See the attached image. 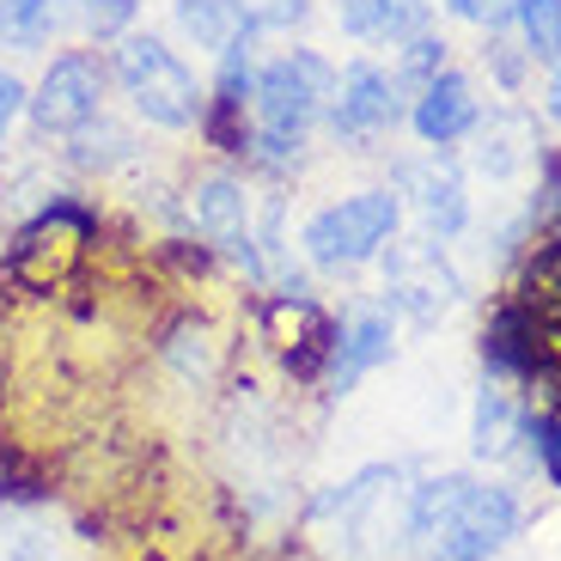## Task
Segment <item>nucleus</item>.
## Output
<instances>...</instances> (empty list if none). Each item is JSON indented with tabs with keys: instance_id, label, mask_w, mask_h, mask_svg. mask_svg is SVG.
<instances>
[{
	"instance_id": "f257e3e1",
	"label": "nucleus",
	"mask_w": 561,
	"mask_h": 561,
	"mask_svg": "<svg viewBox=\"0 0 561 561\" xmlns=\"http://www.w3.org/2000/svg\"><path fill=\"white\" fill-rule=\"evenodd\" d=\"M336 99V73L330 61L311 56V49H287L280 61H268L256 73V140L251 153L268 165H294L299 147H306V128L323 116V104Z\"/></svg>"
},
{
	"instance_id": "f03ea898",
	"label": "nucleus",
	"mask_w": 561,
	"mask_h": 561,
	"mask_svg": "<svg viewBox=\"0 0 561 561\" xmlns=\"http://www.w3.org/2000/svg\"><path fill=\"white\" fill-rule=\"evenodd\" d=\"M111 68H116V85L128 92V104L153 128H196L202 111H208V92L196 85V73L183 68V56L165 49L159 37H123Z\"/></svg>"
},
{
	"instance_id": "7ed1b4c3",
	"label": "nucleus",
	"mask_w": 561,
	"mask_h": 561,
	"mask_svg": "<svg viewBox=\"0 0 561 561\" xmlns=\"http://www.w3.org/2000/svg\"><path fill=\"white\" fill-rule=\"evenodd\" d=\"M92 239H99L92 208H80V202H49V208L13 239L7 275H13L19 287H31V294H49V287H61V280L80 268V256Z\"/></svg>"
},
{
	"instance_id": "20e7f679",
	"label": "nucleus",
	"mask_w": 561,
	"mask_h": 561,
	"mask_svg": "<svg viewBox=\"0 0 561 561\" xmlns=\"http://www.w3.org/2000/svg\"><path fill=\"white\" fill-rule=\"evenodd\" d=\"M397 232V196L391 190H360V196H342L330 208H318L306 220V256L318 268H354L366 256H379Z\"/></svg>"
},
{
	"instance_id": "39448f33",
	"label": "nucleus",
	"mask_w": 561,
	"mask_h": 561,
	"mask_svg": "<svg viewBox=\"0 0 561 561\" xmlns=\"http://www.w3.org/2000/svg\"><path fill=\"white\" fill-rule=\"evenodd\" d=\"M104 85H111L104 61L85 56V49H68V56H56L49 68H43V80H37V92L25 99V111L37 116L43 135H80L85 123H99Z\"/></svg>"
},
{
	"instance_id": "423d86ee",
	"label": "nucleus",
	"mask_w": 561,
	"mask_h": 561,
	"mask_svg": "<svg viewBox=\"0 0 561 561\" xmlns=\"http://www.w3.org/2000/svg\"><path fill=\"white\" fill-rule=\"evenodd\" d=\"M519 494L513 489H482V482H470V494L458 501V513L446 519V531L434 537L439 561H489L501 556L506 543H513V531H519Z\"/></svg>"
},
{
	"instance_id": "0eeeda50",
	"label": "nucleus",
	"mask_w": 561,
	"mask_h": 561,
	"mask_svg": "<svg viewBox=\"0 0 561 561\" xmlns=\"http://www.w3.org/2000/svg\"><path fill=\"white\" fill-rule=\"evenodd\" d=\"M190 226H196L214 251H226L232 263L263 275V251H256V239H251V196H244L239 178L208 171V178L190 183Z\"/></svg>"
},
{
	"instance_id": "6e6552de",
	"label": "nucleus",
	"mask_w": 561,
	"mask_h": 561,
	"mask_svg": "<svg viewBox=\"0 0 561 561\" xmlns=\"http://www.w3.org/2000/svg\"><path fill=\"white\" fill-rule=\"evenodd\" d=\"M256 318H263V342H275L280 366H287L294 379H306V385L323 379V366H330V342H336V323L323 318L318 299L280 294V299H268Z\"/></svg>"
},
{
	"instance_id": "1a4fd4ad",
	"label": "nucleus",
	"mask_w": 561,
	"mask_h": 561,
	"mask_svg": "<svg viewBox=\"0 0 561 561\" xmlns=\"http://www.w3.org/2000/svg\"><path fill=\"white\" fill-rule=\"evenodd\" d=\"M385 294H391L397 311H409V318H439V311L458 299V275H451V263L439 256V244H397L391 263H385Z\"/></svg>"
},
{
	"instance_id": "9d476101",
	"label": "nucleus",
	"mask_w": 561,
	"mask_h": 561,
	"mask_svg": "<svg viewBox=\"0 0 561 561\" xmlns=\"http://www.w3.org/2000/svg\"><path fill=\"white\" fill-rule=\"evenodd\" d=\"M397 348V330H391V311H354L348 323H336V342H330V366H323V379L336 385V397H348L354 385L385 366Z\"/></svg>"
},
{
	"instance_id": "9b49d317",
	"label": "nucleus",
	"mask_w": 561,
	"mask_h": 561,
	"mask_svg": "<svg viewBox=\"0 0 561 561\" xmlns=\"http://www.w3.org/2000/svg\"><path fill=\"white\" fill-rule=\"evenodd\" d=\"M330 123H336V135H379V128H391L397 123V80L379 73L373 61H354L336 80Z\"/></svg>"
},
{
	"instance_id": "f8f14e48",
	"label": "nucleus",
	"mask_w": 561,
	"mask_h": 561,
	"mask_svg": "<svg viewBox=\"0 0 561 561\" xmlns=\"http://www.w3.org/2000/svg\"><path fill=\"white\" fill-rule=\"evenodd\" d=\"M470 123H477V92H470V80L463 73H434V80L421 85L415 99V135L434 140V147H446V140L470 135Z\"/></svg>"
},
{
	"instance_id": "ddd939ff",
	"label": "nucleus",
	"mask_w": 561,
	"mask_h": 561,
	"mask_svg": "<svg viewBox=\"0 0 561 561\" xmlns=\"http://www.w3.org/2000/svg\"><path fill=\"white\" fill-rule=\"evenodd\" d=\"M543 323L531 318V311L519 306V299H506L501 311L489 318V330H482V360L494 366V373H513V379H525L537 366V354H543Z\"/></svg>"
},
{
	"instance_id": "4468645a",
	"label": "nucleus",
	"mask_w": 561,
	"mask_h": 561,
	"mask_svg": "<svg viewBox=\"0 0 561 561\" xmlns=\"http://www.w3.org/2000/svg\"><path fill=\"white\" fill-rule=\"evenodd\" d=\"M403 190L415 196V214L427 220V232H439V239H451L463 226V183H458V171H446V165H403Z\"/></svg>"
},
{
	"instance_id": "2eb2a0df",
	"label": "nucleus",
	"mask_w": 561,
	"mask_h": 561,
	"mask_svg": "<svg viewBox=\"0 0 561 561\" xmlns=\"http://www.w3.org/2000/svg\"><path fill=\"white\" fill-rule=\"evenodd\" d=\"M519 306L531 311L537 323H561V220L549 226L543 239H537V251H531V263H525V275H519Z\"/></svg>"
},
{
	"instance_id": "dca6fc26",
	"label": "nucleus",
	"mask_w": 561,
	"mask_h": 561,
	"mask_svg": "<svg viewBox=\"0 0 561 561\" xmlns=\"http://www.w3.org/2000/svg\"><path fill=\"white\" fill-rule=\"evenodd\" d=\"M531 153H537V135H531L525 116H494L477 140V165L489 171V178H513Z\"/></svg>"
},
{
	"instance_id": "f3484780",
	"label": "nucleus",
	"mask_w": 561,
	"mask_h": 561,
	"mask_svg": "<svg viewBox=\"0 0 561 561\" xmlns=\"http://www.w3.org/2000/svg\"><path fill=\"white\" fill-rule=\"evenodd\" d=\"M463 494H470V477H434V482H421V489L409 494V537H415V543H434V537L446 531V519L458 513Z\"/></svg>"
},
{
	"instance_id": "a211bd4d",
	"label": "nucleus",
	"mask_w": 561,
	"mask_h": 561,
	"mask_svg": "<svg viewBox=\"0 0 561 561\" xmlns=\"http://www.w3.org/2000/svg\"><path fill=\"white\" fill-rule=\"evenodd\" d=\"M178 19H183V31H190L202 49H226V43L251 25L232 0H178Z\"/></svg>"
},
{
	"instance_id": "6ab92c4d",
	"label": "nucleus",
	"mask_w": 561,
	"mask_h": 561,
	"mask_svg": "<svg viewBox=\"0 0 561 561\" xmlns=\"http://www.w3.org/2000/svg\"><path fill=\"white\" fill-rule=\"evenodd\" d=\"M56 25H61L56 0H0V43H13V49H37V43H49Z\"/></svg>"
},
{
	"instance_id": "aec40b11",
	"label": "nucleus",
	"mask_w": 561,
	"mask_h": 561,
	"mask_svg": "<svg viewBox=\"0 0 561 561\" xmlns=\"http://www.w3.org/2000/svg\"><path fill=\"white\" fill-rule=\"evenodd\" d=\"M519 427H525V421L513 415L506 391H482L477 397V427H470V446H477V458H506Z\"/></svg>"
},
{
	"instance_id": "412c9836",
	"label": "nucleus",
	"mask_w": 561,
	"mask_h": 561,
	"mask_svg": "<svg viewBox=\"0 0 561 561\" xmlns=\"http://www.w3.org/2000/svg\"><path fill=\"white\" fill-rule=\"evenodd\" d=\"M159 354L178 366L183 379H208V373H214V336H208V323H196V318L171 323L165 342H159Z\"/></svg>"
},
{
	"instance_id": "4be33fe9",
	"label": "nucleus",
	"mask_w": 561,
	"mask_h": 561,
	"mask_svg": "<svg viewBox=\"0 0 561 561\" xmlns=\"http://www.w3.org/2000/svg\"><path fill=\"white\" fill-rule=\"evenodd\" d=\"M513 19H519L531 56L561 61V0H513Z\"/></svg>"
},
{
	"instance_id": "5701e85b",
	"label": "nucleus",
	"mask_w": 561,
	"mask_h": 561,
	"mask_svg": "<svg viewBox=\"0 0 561 561\" xmlns=\"http://www.w3.org/2000/svg\"><path fill=\"white\" fill-rule=\"evenodd\" d=\"M434 73H446V43H434V37H409V49H403V85H427Z\"/></svg>"
},
{
	"instance_id": "b1692460",
	"label": "nucleus",
	"mask_w": 561,
	"mask_h": 561,
	"mask_svg": "<svg viewBox=\"0 0 561 561\" xmlns=\"http://www.w3.org/2000/svg\"><path fill=\"white\" fill-rule=\"evenodd\" d=\"M525 434H531V446H537L543 477L561 489V415H531V421H525Z\"/></svg>"
},
{
	"instance_id": "393cba45",
	"label": "nucleus",
	"mask_w": 561,
	"mask_h": 561,
	"mask_svg": "<svg viewBox=\"0 0 561 561\" xmlns=\"http://www.w3.org/2000/svg\"><path fill=\"white\" fill-rule=\"evenodd\" d=\"M458 19H470V25H501L506 13H513V0H446Z\"/></svg>"
},
{
	"instance_id": "a878e982",
	"label": "nucleus",
	"mask_w": 561,
	"mask_h": 561,
	"mask_svg": "<svg viewBox=\"0 0 561 561\" xmlns=\"http://www.w3.org/2000/svg\"><path fill=\"white\" fill-rule=\"evenodd\" d=\"M25 99H31V92L19 85V73H7V68H0V140H7V128L19 123V111H25Z\"/></svg>"
},
{
	"instance_id": "bb28decb",
	"label": "nucleus",
	"mask_w": 561,
	"mask_h": 561,
	"mask_svg": "<svg viewBox=\"0 0 561 561\" xmlns=\"http://www.w3.org/2000/svg\"><path fill=\"white\" fill-rule=\"evenodd\" d=\"M489 61H494V73H501V85H519V80H525V61L513 56L501 37H489Z\"/></svg>"
},
{
	"instance_id": "cd10ccee",
	"label": "nucleus",
	"mask_w": 561,
	"mask_h": 561,
	"mask_svg": "<svg viewBox=\"0 0 561 561\" xmlns=\"http://www.w3.org/2000/svg\"><path fill=\"white\" fill-rule=\"evenodd\" d=\"M537 165H543V208H561V153H537Z\"/></svg>"
},
{
	"instance_id": "c85d7f7f",
	"label": "nucleus",
	"mask_w": 561,
	"mask_h": 561,
	"mask_svg": "<svg viewBox=\"0 0 561 561\" xmlns=\"http://www.w3.org/2000/svg\"><path fill=\"white\" fill-rule=\"evenodd\" d=\"M549 116L561 123V68H556V80H549Z\"/></svg>"
}]
</instances>
